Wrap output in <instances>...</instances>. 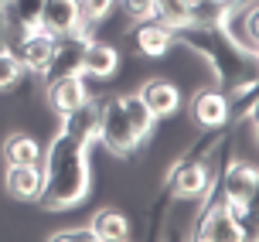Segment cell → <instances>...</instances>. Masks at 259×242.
<instances>
[{
  "label": "cell",
  "mask_w": 259,
  "mask_h": 242,
  "mask_svg": "<svg viewBox=\"0 0 259 242\" xmlns=\"http://www.w3.org/2000/svg\"><path fill=\"white\" fill-rule=\"evenodd\" d=\"M0 7H7V0H0Z\"/></svg>",
  "instance_id": "603a6c76"
},
{
  "label": "cell",
  "mask_w": 259,
  "mask_h": 242,
  "mask_svg": "<svg viewBox=\"0 0 259 242\" xmlns=\"http://www.w3.org/2000/svg\"><path fill=\"white\" fill-rule=\"evenodd\" d=\"M119 65V55L109 41L89 38L85 41V55H82V75H96V78H109Z\"/></svg>",
  "instance_id": "5bb4252c"
},
{
  "label": "cell",
  "mask_w": 259,
  "mask_h": 242,
  "mask_svg": "<svg viewBox=\"0 0 259 242\" xmlns=\"http://www.w3.org/2000/svg\"><path fill=\"white\" fill-rule=\"evenodd\" d=\"M170 34H174V45L205 58L225 96L256 86V58L239 51L215 24H178L170 27Z\"/></svg>",
  "instance_id": "7a4b0ae2"
},
{
  "label": "cell",
  "mask_w": 259,
  "mask_h": 242,
  "mask_svg": "<svg viewBox=\"0 0 259 242\" xmlns=\"http://www.w3.org/2000/svg\"><path fill=\"white\" fill-rule=\"evenodd\" d=\"M116 0H78V14H82V24L92 31V24H103L109 11H113Z\"/></svg>",
  "instance_id": "d6986e66"
},
{
  "label": "cell",
  "mask_w": 259,
  "mask_h": 242,
  "mask_svg": "<svg viewBox=\"0 0 259 242\" xmlns=\"http://www.w3.org/2000/svg\"><path fill=\"white\" fill-rule=\"evenodd\" d=\"M11 51L17 55V62H21L24 72L45 75L48 72V62H52V51H55V38L48 31H41V27H27Z\"/></svg>",
  "instance_id": "8992f818"
},
{
  "label": "cell",
  "mask_w": 259,
  "mask_h": 242,
  "mask_svg": "<svg viewBox=\"0 0 259 242\" xmlns=\"http://www.w3.org/2000/svg\"><path fill=\"white\" fill-rule=\"evenodd\" d=\"M89 147L92 143L78 140L72 133H58L52 137L48 150H41V194L38 201L48 212H65L75 208L85 194H89Z\"/></svg>",
  "instance_id": "6da1fadb"
},
{
  "label": "cell",
  "mask_w": 259,
  "mask_h": 242,
  "mask_svg": "<svg viewBox=\"0 0 259 242\" xmlns=\"http://www.w3.org/2000/svg\"><path fill=\"white\" fill-rule=\"evenodd\" d=\"M4 160L7 164H41V147L27 133H11L4 140Z\"/></svg>",
  "instance_id": "2e32d148"
},
{
  "label": "cell",
  "mask_w": 259,
  "mask_h": 242,
  "mask_svg": "<svg viewBox=\"0 0 259 242\" xmlns=\"http://www.w3.org/2000/svg\"><path fill=\"white\" fill-rule=\"evenodd\" d=\"M89 99V92H85V82L82 75H62V78H52L48 82V106H52L58 116L72 113L75 106Z\"/></svg>",
  "instance_id": "4fadbf2b"
},
{
  "label": "cell",
  "mask_w": 259,
  "mask_h": 242,
  "mask_svg": "<svg viewBox=\"0 0 259 242\" xmlns=\"http://www.w3.org/2000/svg\"><path fill=\"white\" fill-rule=\"evenodd\" d=\"M89 38L92 34H82V31L55 38V51H52L45 78L52 82V78H62V75H82V55H85V41Z\"/></svg>",
  "instance_id": "ba28073f"
},
{
  "label": "cell",
  "mask_w": 259,
  "mask_h": 242,
  "mask_svg": "<svg viewBox=\"0 0 259 242\" xmlns=\"http://www.w3.org/2000/svg\"><path fill=\"white\" fill-rule=\"evenodd\" d=\"M92 232H96V242H123L133 235V225L130 218L116 208H103L92 215Z\"/></svg>",
  "instance_id": "9a60e30c"
},
{
  "label": "cell",
  "mask_w": 259,
  "mask_h": 242,
  "mask_svg": "<svg viewBox=\"0 0 259 242\" xmlns=\"http://www.w3.org/2000/svg\"><path fill=\"white\" fill-rule=\"evenodd\" d=\"M41 4L45 0H7V7H0L4 11V24L11 27H38L41 21Z\"/></svg>",
  "instance_id": "e0dca14e"
},
{
  "label": "cell",
  "mask_w": 259,
  "mask_h": 242,
  "mask_svg": "<svg viewBox=\"0 0 259 242\" xmlns=\"http://www.w3.org/2000/svg\"><path fill=\"white\" fill-rule=\"evenodd\" d=\"M191 116L201 130H215L229 123V96L222 89H198L191 99Z\"/></svg>",
  "instance_id": "9c48e42d"
},
{
  "label": "cell",
  "mask_w": 259,
  "mask_h": 242,
  "mask_svg": "<svg viewBox=\"0 0 259 242\" xmlns=\"http://www.w3.org/2000/svg\"><path fill=\"white\" fill-rule=\"evenodd\" d=\"M259 191V174L252 164H242V160H232L219 171V198L229 205H239V208H249L256 201Z\"/></svg>",
  "instance_id": "5b68a950"
},
{
  "label": "cell",
  "mask_w": 259,
  "mask_h": 242,
  "mask_svg": "<svg viewBox=\"0 0 259 242\" xmlns=\"http://www.w3.org/2000/svg\"><path fill=\"white\" fill-rule=\"evenodd\" d=\"M4 188L17 201H38L41 194V164H7Z\"/></svg>",
  "instance_id": "7c38bea8"
},
{
  "label": "cell",
  "mask_w": 259,
  "mask_h": 242,
  "mask_svg": "<svg viewBox=\"0 0 259 242\" xmlns=\"http://www.w3.org/2000/svg\"><path fill=\"white\" fill-rule=\"evenodd\" d=\"M41 31H48L52 38H62V34H92L89 27L82 24V14H78V0H45L41 4Z\"/></svg>",
  "instance_id": "52a82bcc"
},
{
  "label": "cell",
  "mask_w": 259,
  "mask_h": 242,
  "mask_svg": "<svg viewBox=\"0 0 259 242\" xmlns=\"http://www.w3.org/2000/svg\"><path fill=\"white\" fill-rule=\"evenodd\" d=\"M21 62H17V55L11 48H0V92L4 89H14L17 86V78H21Z\"/></svg>",
  "instance_id": "ffe728a7"
},
{
  "label": "cell",
  "mask_w": 259,
  "mask_h": 242,
  "mask_svg": "<svg viewBox=\"0 0 259 242\" xmlns=\"http://www.w3.org/2000/svg\"><path fill=\"white\" fill-rule=\"evenodd\" d=\"M55 242H96V232L92 225H78V229H62L52 235Z\"/></svg>",
  "instance_id": "7402d4cb"
},
{
  "label": "cell",
  "mask_w": 259,
  "mask_h": 242,
  "mask_svg": "<svg viewBox=\"0 0 259 242\" xmlns=\"http://www.w3.org/2000/svg\"><path fill=\"white\" fill-rule=\"evenodd\" d=\"M232 41L239 51H246L256 58L259 55V17H256V0H229V7L222 14V21L215 24Z\"/></svg>",
  "instance_id": "277c9868"
},
{
  "label": "cell",
  "mask_w": 259,
  "mask_h": 242,
  "mask_svg": "<svg viewBox=\"0 0 259 242\" xmlns=\"http://www.w3.org/2000/svg\"><path fill=\"white\" fill-rule=\"evenodd\" d=\"M137 96H140V102L157 116V119L178 113V106H181V92H178V86L167 82V78H147Z\"/></svg>",
  "instance_id": "8fae6325"
},
{
  "label": "cell",
  "mask_w": 259,
  "mask_h": 242,
  "mask_svg": "<svg viewBox=\"0 0 259 242\" xmlns=\"http://www.w3.org/2000/svg\"><path fill=\"white\" fill-rule=\"evenodd\" d=\"M119 102H123V109H126L130 123H133V130H137L143 140H147V137L154 133V127H157V116L140 102V96H119Z\"/></svg>",
  "instance_id": "ac0fdd59"
},
{
  "label": "cell",
  "mask_w": 259,
  "mask_h": 242,
  "mask_svg": "<svg viewBox=\"0 0 259 242\" xmlns=\"http://www.w3.org/2000/svg\"><path fill=\"white\" fill-rule=\"evenodd\" d=\"M170 45H174L170 24L157 21V17H147V21H140L133 27V48L140 51L143 58H164Z\"/></svg>",
  "instance_id": "30bf717a"
},
{
  "label": "cell",
  "mask_w": 259,
  "mask_h": 242,
  "mask_svg": "<svg viewBox=\"0 0 259 242\" xmlns=\"http://www.w3.org/2000/svg\"><path fill=\"white\" fill-rule=\"evenodd\" d=\"M123 14L133 17V21H147V17H154V0H116Z\"/></svg>",
  "instance_id": "44dd1931"
},
{
  "label": "cell",
  "mask_w": 259,
  "mask_h": 242,
  "mask_svg": "<svg viewBox=\"0 0 259 242\" xmlns=\"http://www.w3.org/2000/svg\"><path fill=\"white\" fill-rule=\"evenodd\" d=\"M99 140L116 157H130V153H137L143 147V137L133 130L119 96H103L99 99Z\"/></svg>",
  "instance_id": "3957f363"
}]
</instances>
